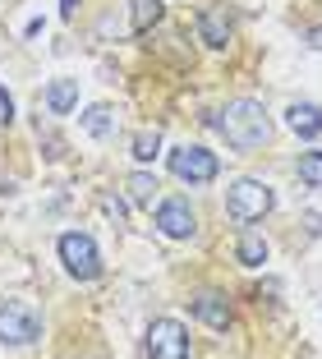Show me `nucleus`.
Listing matches in <instances>:
<instances>
[{
  "label": "nucleus",
  "mask_w": 322,
  "mask_h": 359,
  "mask_svg": "<svg viewBox=\"0 0 322 359\" xmlns=\"http://www.w3.org/2000/svg\"><path fill=\"white\" fill-rule=\"evenodd\" d=\"M217 134L226 138V148L235 152H253V148H267L271 134H276V125H271L267 106L253 102V97H235V102H226L217 111Z\"/></svg>",
  "instance_id": "nucleus-1"
},
{
  "label": "nucleus",
  "mask_w": 322,
  "mask_h": 359,
  "mask_svg": "<svg viewBox=\"0 0 322 359\" xmlns=\"http://www.w3.org/2000/svg\"><path fill=\"white\" fill-rule=\"evenodd\" d=\"M271 208H276L271 184H262V180H253V175H239L235 184L226 189V212H230V222H239V226L262 222Z\"/></svg>",
  "instance_id": "nucleus-2"
},
{
  "label": "nucleus",
  "mask_w": 322,
  "mask_h": 359,
  "mask_svg": "<svg viewBox=\"0 0 322 359\" xmlns=\"http://www.w3.org/2000/svg\"><path fill=\"white\" fill-rule=\"evenodd\" d=\"M166 170L180 180V184H212V180L221 175V157L208 148H198V143H180V148L166 152Z\"/></svg>",
  "instance_id": "nucleus-3"
},
{
  "label": "nucleus",
  "mask_w": 322,
  "mask_h": 359,
  "mask_svg": "<svg viewBox=\"0 0 322 359\" xmlns=\"http://www.w3.org/2000/svg\"><path fill=\"white\" fill-rule=\"evenodd\" d=\"M55 254H60L65 272H69L74 281H97V276H102V249H97V240L88 231H65L60 240H55Z\"/></svg>",
  "instance_id": "nucleus-4"
},
{
  "label": "nucleus",
  "mask_w": 322,
  "mask_h": 359,
  "mask_svg": "<svg viewBox=\"0 0 322 359\" xmlns=\"http://www.w3.org/2000/svg\"><path fill=\"white\" fill-rule=\"evenodd\" d=\"M147 359H194V346H189V327L180 318H152L143 337Z\"/></svg>",
  "instance_id": "nucleus-5"
},
{
  "label": "nucleus",
  "mask_w": 322,
  "mask_h": 359,
  "mask_svg": "<svg viewBox=\"0 0 322 359\" xmlns=\"http://www.w3.org/2000/svg\"><path fill=\"white\" fill-rule=\"evenodd\" d=\"M42 337V318L23 299H0V346H32Z\"/></svg>",
  "instance_id": "nucleus-6"
},
{
  "label": "nucleus",
  "mask_w": 322,
  "mask_h": 359,
  "mask_svg": "<svg viewBox=\"0 0 322 359\" xmlns=\"http://www.w3.org/2000/svg\"><path fill=\"white\" fill-rule=\"evenodd\" d=\"M152 226L166 235V240H194L198 235V212L189 208L185 194H170V198H156Z\"/></svg>",
  "instance_id": "nucleus-7"
},
{
  "label": "nucleus",
  "mask_w": 322,
  "mask_h": 359,
  "mask_svg": "<svg viewBox=\"0 0 322 359\" xmlns=\"http://www.w3.org/2000/svg\"><path fill=\"white\" fill-rule=\"evenodd\" d=\"M198 42L212 46V51H226L235 42V19H230L226 5H208V10H198Z\"/></svg>",
  "instance_id": "nucleus-8"
},
{
  "label": "nucleus",
  "mask_w": 322,
  "mask_h": 359,
  "mask_svg": "<svg viewBox=\"0 0 322 359\" xmlns=\"http://www.w3.org/2000/svg\"><path fill=\"white\" fill-rule=\"evenodd\" d=\"M189 313H194L198 323H208L212 332H226L230 323H235V309H230V299L221 295V290H198V295L189 299Z\"/></svg>",
  "instance_id": "nucleus-9"
},
{
  "label": "nucleus",
  "mask_w": 322,
  "mask_h": 359,
  "mask_svg": "<svg viewBox=\"0 0 322 359\" xmlns=\"http://www.w3.org/2000/svg\"><path fill=\"white\" fill-rule=\"evenodd\" d=\"M286 125H290L295 138H322V106L318 102H290L286 106Z\"/></svg>",
  "instance_id": "nucleus-10"
},
{
  "label": "nucleus",
  "mask_w": 322,
  "mask_h": 359,
  "mask_svg": "<svg viewBox=\"0 0 322 359\" xmlns=\"http://www.w3.org/2000/svg\"><path fill=\"white\" fill-rule=\"evenodd\" d=\"M42 102H46L51 116H74V106H79V79H51Z\"/></svg>",
  "instance_id": "nucleus-11"
},
{
  "label": "nucleus",
  "mask_w": 322,
  "mask_h": 359,
  "mask_svg": "<svg viewBox=\"0 0 322 359\" xmlns=\"http://www.w3.org/2000/svg\"><path fill=\"white\" fill-rule=\"evenodd\" d=\"M271 258V249H267V240H262V231H239V240H235V263L239 267H262Z\"/></svg>",
  "instance_id": "nucleus-12"
},
{
  "label": "nucleus",
  "mask_w": 322,
  "mask_h": 359,
  "mask_svg": "<svg viewBox=\"0 0 322 359\" xmlns=\"http://www.w3.org/2000/svg\"><path fill=\"white\" fill-rule=\"evenodd\" d=\"M79 125H83L88 138H111L115 129H120V116H115V106L97 102V106H88L83 116H79Z\"/></svg>",
  "instance_id": "nucleus-13"
},
{
  "label": "nucleus",
  "mask_w": 322,
  "mask_h": 359,
  "mask_svg": "<svg viewBox=\"0 0 322 359\" xmlns=\"http://www.w3.org/2000/svg\"><path fill=\"white\" fill-rule=\"evenodd\" d=\"M156 189H161V184H156V175L147 166H138L134 175L125 180V194H129V203H134V208H152V203H156Z\"/></svg>",
  "instance_id": "nucleus-14"
},
{
  "label": "nucleus",
  "mask_w": 322,
  "mask_h": 359,
  "mask_svg": "<svg viewBox=\"0 0 322 359\" xmlns=\"http://www.w3.org/2000/svg\"><path fill=\"white\" fill-rule=\"evenodd\" d=\"M161 19H166V5L161 0H129V28L134 32H152Z\"/></svg>",
  "instance_id": "nucleus-15"
},
{
  "label": "nucleus",
  "mask_w": 322,
  "mask_h": 359,
  "mask_svg": "<svg viewBox=\"0 0 322 359\" xmlns=\"http://www.w3.org/2000/svg\"><path fill=\"white\" fill-rule=\"evenodd\" d=\"M156 152H161V134H156V129H143V134H134V143H129V157H134L138 166H152Z\"/></svg>",
  "instance_id": "nucleus-16"
},
{
  "label": "nucleus",
  "mask_w": 322,
  "mask_h": 359,
  "mask_svg": "<svg viewBox=\"0 0 322 359\" xmlns=\"http://www.w3.org/2000/svg\"><path fill=\"white\" fill-rule=\"evenodd\" d=\"M295 175L309 184V189H322V152H300V161H295Z\"/></svg>",
  "instance_id": "nucleus-17"
},
{
  "label": "nucleus",
  "mask_w": 322,
  "mask_h": 359,
  "mask_svg": "<svg viewBox=\"0 0 322 359\" xmlns=\"http://www.w3.org/2000/svg\"><path fill=\"white\" fill-rule=\"evenodd\" d=\"M37 138H42V148H46V157H51V161L65 157V138H60V134H51V129L42 134V129H37Z\"/></svg>",
  "instance_id": "nucleus-18"
},
{
  "label": "nucleus",
  "mask_w": 322,
  "mask_h": 359,
  "mask_svg": "<svg viewBox=\"0 0 322 359\" xmlns=\"http://www.w3.org/2000/svg\"><path fill=\"white\" fill-rule=\"evenodd\" d=\"M102 208L111 212L115 222H125V217H129V208H125V203H120V198H115V194H102Z\"/></svg>",
  "instance_id": "nucleus-19"
},
{
  "label": "nucleus",
  "mask_w": 322,
  "mask_h": 359,
  "mask_svg": "<svg viewBox=\"0 0 322 359\" xmlns=\"http://www.w3.org/2000/svg\"><path fill=\"white\" fill-rule=\"evenodd\" d=\"M0 125H14V97L5 93V83H0Z\"/></svg>",
  "instance_id": "nucleus-20"
},
{
  "label": "nucleus",
  "mask_w": 322,
  "mask_h": 359,
  "mask_svg": "<svg viewBox=\"0 0 322 359\" xmlns=\"http://www.w3.org/2000/svg\"><path fill=\"white\" fill-rule=\"evenodd\" d=\"M79 5H83V0H60V19H74V14H79Z\"/></svg>",
  "instance_id": "nucleus-21"
},
{
  "label": "nucleus",
  "mask_w": 322,
  "mask_h": 359,
  "mask_svg": "<svg viewBox=\"0 0 322 359\" xmlns=\"http://www.w3.org/2000/svg\"><path fill=\"white\" fill-rule=\"evenodd\" d=\"M304 42H309L313 51H322V23H318V28H309V37H304Z\"/></svg>",
  "instance_id": "nucleus-22"
}]
</instances>
